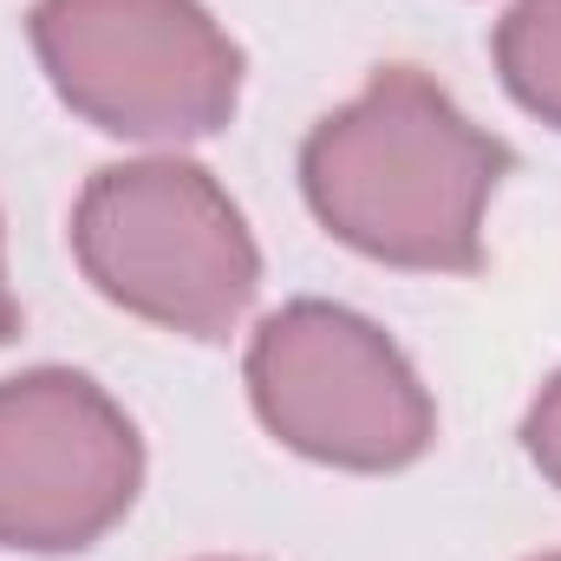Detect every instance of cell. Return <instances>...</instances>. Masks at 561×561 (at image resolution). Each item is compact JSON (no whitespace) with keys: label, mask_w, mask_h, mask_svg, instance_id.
I'll list each match as a JSON object with an SVG mask.
<instances>
[{"label":"cell","mask_w":561,"mask_h":561,"mask_svg":"<svg viewBox=\"0 0 561 561\" xmlns=\"http://www.w3.org/2000/svg\"><path fill=\"white\" fill-rule=\"evenodd\" d=\"M510 163V144L470 125L419 66H379L353 105L307 131L300 190L346 249L386 268L470 275L483 268V209Z\"/></svg>","instance_id":"cell-1"},{"label":"cell","mask_w":561,"mask_h":561,"mask_svg":"<svg viewBox=\"0 0 561 561\" xmlns=\"http://www.w3.org/2000/svg\"><path fill=\"white\" fill-rule=\"evenodd\" d=\"M85 280L150 327L229 340L262 287V249L229 190L183 157L105 163L72 209Z\"/></svg>","instance_id":"cell-2"},{"label":"cell","mask_w":561,"mask_h":561,"mask_svg":"<svg viewBox=\"0 0 561 561\" xmlns=\"http://www.w3.org/2000/svg\"><path fill=\"white\" fill-rule=\"evenodd\" d=\"M26 33L53 92L112 138L183 144L236 118L242 46L203 0H33Z\"/></svg>","instance_id":"cell-3"},{"label":"cell","mask_w":561,"mask_h":561,"mask_svg":"<svg viewBox=\"0 0 561 561\" xmlns=\"http://www.w3.org/2000/svg\"><path fill=\"white\" fill-rule=\"evenodd\" d=\"M249 399L287 450L333 470H405L437 437V405L412 359L333 300H294L255 327Z\"/></svg>","instance_id":"cell-4"},{"label":"cell","mask_w":561,"mask_h":561,"mask_svg":"<svg viewBox=\"0 0 561 561\" xmlns=\"http://www.w3.org/2000/svg\"><path fill=\"white\" fill-rule=\"evenodd\" d=\"M138 424L66 366L0 379V549L79 556L138 503Z\"/></svg>","instance_id":"cell-5"},{"label":"cell","mask_w":561,"mask_h":561,"mask_svg":"<svg viewBox=\"0 0 561 561\" xmlns=\"http://www.w3.org/2000/svg\"><path fill=\"white\" fill-rule=\"evenodd\" d=\"M496 72L529 118L561 131V0H516L496 20Z\"/></svg>","instance_id":"cell-6"},{"label":"cell","mask_w":561,"mask_h":561,"mask_svg":"<svg viewBox=\"0 0 561 561\" xmlns=\"http://www.w3.org/2000/svg\"><path fill=\"white\" fill-rule=\"evenodd\" d=\"M523 444H529L536 470L561 490V373L536 392V405H529V419H523Z\"/></svg>","instance_id":"cell-7"},{"label":"cell","mask_w":561,"mask_h":561,"mask_svg":"<svg viewBox=\"0 0 561 561\" xmlns=\"http://www.w3.org/2000/svg\"><path fill=\"white\" fill-rule=\"evenodd\" d=\"M13 333H20V300L7 287V255H0V340H13Z\"/></svg>","instance_id":"cell-8"},{"label":"cell","mask_w":561,"mask_h":561,"mask_svg":"<svg viewBox=\"0 0 561 561\" xmlns=\"http://www.w3.org/2000/svg\"><path fill=\"white\" fill-rule=\"evenodd\" d=\"M542 561H561V556H542Z\"/></svg>","instance_id":"cell-9"}]
</instances>
